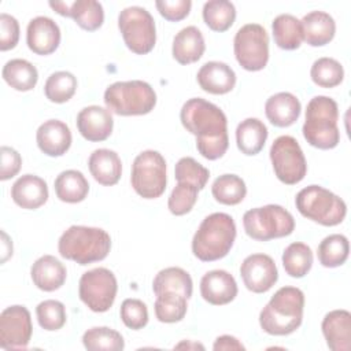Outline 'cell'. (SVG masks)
<instances>
[{
	"label": "cell",
	"instance_id": "cell-1",
	"mask_svg": "<svg viewBox=\"0 0 351 351\" xmlns=\"http://www.w3.org/2000/svg\"><path fill=\"white\" fill-rule=\"evenodd\" d=\"M180 119L196 136V148L203 158L215 160L225 155L229 147L228 121L218 106L202 97L189 99L180 111Z\"/></svg>",
	"mask_w": 351,
	"mask_h": 351
},
{
	"label": "cell",
	"instance_id": "cell-2",
	"mask_svg": "<svg viewBox=\"0 0 351 351\" xmlns=\"http://www.w3.org/2000/svg\"><path fill=\"white\" fill-rule=\"evenodd\" d=\"M303 308L304 293L296 287H282L262 308L259 325L273 336L291 335L302 325Z\"/></svg>",
	"mask_w": 351,
	"mask_h": 351
},
{
	"label": "cell",
	"instance_id": "cell-3",
	"mask_svg": "<svg viewBox=\"0 0 351 351\" xmlns=\"http://www.w3.org/2000/svg\"><path fill=\"white\" fill-rule=\"evenodd\" d=\"M236 239V223L226 213H213L199 225L192 239V252L202 262L225 258Z\"/></svg>",
	"mask_w": 351,
	"mask_h": 351
},
{
	"label": "cell",
	"instance_id": "cell-4",
	"mask_svg": "<svg viewBox=\"0 0 351 351\" xmlns=\"http://www.w3.org/2000/svg\"><path fill=\"white\" fill-rule=\"evenodd\" d=\"M111 250V237L101 228L73 225L62 233L58 251L62 258L78 265L103 261Z\"/></svg>",
	"mask_w": 351,
	"mask_h": 351
},
{
	"label": "cell",
	"instance_id": "cell-5",
	"mask_svg": "<svg viewBox=\"0 0 351 351\" xmlns=\"http://www.w3.org/2000/svg\"><path fill=\"white\" fill-rule=\"evenodd\" d=\"M337 103L328 96H314L306 108L302 132L306 141L319 149H332L340 141Z\"/></svg>",
	"mask_w": 351,
	"mask_h": 351
},
{
	"label": "cell",
	"instance_id": "cell-6",
	"mask_svg": "<svg viewBox=\"0 0 351 351\" xmlns=\"http://www.w3.org/2000/svg\"><path fill=\"white\" fill-rule=\"evenodd\" d=\"M104 103L107 110L117 115H145L154 110L156 93L145 81H118L106 89Z\"/></svg>",
	"mask_w": 351,
	"mask_h": 351
},
{
	"label": "cell",
	"instance_id": "cell-7",
	"mask_svg": "<svg viewBox=\"0 0 351 351\" xmlns=\"http://www.w3.org/2000/svg\"><path fill=\"white\" fill-rule=\"evenodd\" d=\"M298 211L307 219L324 226H336L347 214L346 202L319 185H308L295 197Z\"/></svg>",
	"mask_w": 351,
	"mask_h": 351
},
{
	"label": "cell",
	"instance_id": "cell-8",
	"mask_svg": "<svg viewBox=\"0 0 351 351\" xmlns=\"http://www.w3.org/2000/svg\"><path fill=\"white\" fill-rule=\"evenodd\" d=\"M245 233L258 241L289 236L295 229L292 214L278 204H266L248 210L243 215Z\"/></svg>",
	"mask_w": 351,
	"mask_h": 351
},
{
	"label": "cell",
	"instance_id": "cell-9",
	"mask_svg": "<svg viewBox=\"0 0 351 351\" xmlns=\"http://www.w3.org/2000/svg\"><path fill=\"white\" fill-rule=\"evenodd\" d=\"M118 27L126 47L137 53L151 52L156 43V27L152 15L143 7L123 8L118 15Z\"/></svg>",
	"mask_w": 351,
	"mask_h": 351
},
{
	"label": "cell",
	"instance_id": "cell-10",
	"mask_svg": "<svg viewBox=\"0 0 351 351\" xmlns=\"http://www.w3.org/2000/svg\"><path fill=\"white\" fill-rule=\"evenodd\" d=\"M130 182L134 192L144 199L159 197L167 184L166 160L158 151L140 152L132 165Z\"/></svg>",
	"mask_w": 351,
	"mask_h": 351
},
{
	"label": "cell",
	"instance_id": "cell-11",
	"mask_svg": "<svg viewBox=\"0 0 351 351\" xmlns=\"http://www.w3.org/2000/svg\"><path fill=\"white\" fill-rule=\"evenodd\" d=\"M233 51L239 64L247 71H259L269 60V36L259 23L241 26L233 40Z\"/></svg>",
	"mask_w": 351,
	"mask_h": 351
},
{
	"label": "cell",
	"instance_id": "cell-12",
	"mask_svg": "<svg viewBox=\"0 0 351 351\" xmlns=\"http://www.w3.org/2000/svg\"><path fill=\"white\" fill-rule=\"evenodd\" d=\"M118 282L114 273L106 267L85 271L78 284V295L82 303L95 313H104L114 304Z\"/></svg>",
	"mask_w": 351,
	"mask_h": 351
},
{
	"label": "cell",
	"instance_id": "cell-13",
	"mask_svg": "<svg viewBox=\"0 0 351 351\" xmlns=\"http://www.w3.org/2000/svg\"><path fill=\"white\" fill-rule=\"evenodd\" d=\"M270 160L276 177L287 184L300 182L307 173V163L303 151L292 136L277 137L270 147Z\"/></svg>",
	"mask_w": 351,
	"mask_h": 351
},
{
	"label": "cell",
	"instance_id": "cell-14",
	"mask_svg": "<svg viewBox=\"0 0 351 351\" xmlns=\"http://www.w3.org/2000/svg\"><path fill=\"white\" fill-rule=\"evenodd\" d=\"M33 333L32 317L25 306H10L0 314V347L4 350H23Z\"/></svg>",
	"mask_w": 351,
	"mask_h": 351
},
{
	"label": "cell",
	"instance_id": "cell-15",
	"mask_svg": "<svg viewBox=\"0 0 351 351\" xmlns=\"http://www.w3.org/2000/svg\"><path fill=\"white\" fill-rule=\"evenodd\" d=\"M240 276L245 288L254 293L267 292L278 280L277 266L266 254L248 255L240 266Z\"/></svg>",
	"mask_w": 351,
	"mask_h": 351
},
{
	"label": "cell",
	"instance_id": "cell-16",
	"mask_svg": "<svg viewBox=\"0 0 351 351\" xmlns=\"http://www.w3.org/2000/svg\"><path fill=\"white\" fill-rule=\"evenodd\" d=\"M48 4L59 15L73 18L81 29L88 32L97 30L104 22L103 5L96 0L49 1Z\"/></svg>",
	"mask_w": 351,
	"mask_h": 351
},
{
	"label": "cell",
	"instance_id": "cell-17",
	"mask_svg": "<svg viewBox=\"0 0 351 351\" xmlns=\"http://www.w3.org/2000/svg\"><path fill=\"white\" fill-rule=\"evenodd\" d=\"M26 43L32 52L49 55L55 52L60 44V29L53 19L36 16L27 23Z\"/></svg>",
	"mask_w": 351,
	"mask_h": 351
},
{
	"label": "cell",
	"instance_id": "cell-18",
	"mask_svg": "<svg viewBox=\"0 0 351 351\" xmlns=\"http://www.w3.org/2000/svg\"><path fill=\"white\" fill-rule=\"evenodd\" d=\"M114 119L110 110L100 106H88L77 115L80 134L88 141H104L112 133Z\"/></svg>",
	"mask_w": 351,
	"mask_h": 351
},
{
	"label": "cell",
	"instance_id": "cell-19",
	"mask_svg": "<svg viewBox=\"0 0 351 351\" xmlns=\"http://www.w3.org/2000/svg\"><path fill=\"white\" fill-rule=\"evenodd\" d=\"M200 295L210 304H228L237 296L236 280L226 270L207 271L200 280Z\"/></svg>",
	"mask_w": 351,
	"mask_h": 351
},
{
	"label": "cell",
	"instance_id": "cell-20",
	"mask_svg": "<svg viewBox=\"0 0 351 351\" xmlns=\"http://www.w3.org/2000/svg\"><path fill=\"white\" fill-rule=\"evenodd\" d=\"M36 141L41 152L48 156H62L71 145L70 128L59 121L49 119L41 123L36 132Z\"/></svg>",
	"mask_w": 351,
	"mask_h": 351
},
{
	"label": "cell",
	"instance_id": "cell-21",
	"mask_svg": "<svg viewBox=\"0 0 351 351\" xmlns=\"http://www.w3.org/2000/svg\"><path fill=\"white\" fill-rule=\"evenodd\" d=\"M326 346L332 351L351 350V314L347 310L329 311L321 324Z\"/></svg>",
	"mask_w": 351,
	"mask_h": 351
},
{
	"label": "cell",
	"instance_id": "cell-22",
	"mask_svg": "<svg viewBox=\"0 0 351 351\" xmlns=\"http://www.w3.org/2000/svg\"><path fill=\"white\" fill-rule=\"evenodd\" d=\"M199 86L213 95H225L230 92L236 85V73L223 62H207L204 63L196 75Z\"/></svg>",
	"mask_w": 351,
	"mask_h": 351
},
{
	"label": "cell",
	"instance_id": "cell-23",
	"mask_svg": "<svg viewBox=\"0 0 351 351\" xmlns=\"http://www.w3.org/2000/svg\"><path fill=\"white\" fill-rule=\"evenodd\" d=\"M14 203L26 210H36L48 200L47 182L34 174L21 176L11 186Z\"/></svg>",
	"mask_w": 351,
	"mask_h": 351
},
{
	"label": "cell",
	"instance_id": "cell-24",
	"mask_svg": "<svg viewBox=\"0 0 351 351\" xmlns=\"http://www.w3.org/2000/svg\"><path fill=\"white\" fill-rule=\"evenodd\" d=\"M300 110L299 99L289 92H278L265 103V114L270 123L277 128L293 125L300 115Z\"/></svg>",
	"mask_w": 351,
	"mask_h": 351
},
{
	"label": "cell",
	"instance_id": "cell-25",
	"mask_svg": "<svg viewBox=\"0 0 351 351\" xmlns=\"http://www.w3.org/2000/svg\"><path fill=\"white\" fill-rule=\"evenodd\" d=\"M30 276L33 284L38 289L52 292L64 284L67 271L58 258L52 255H43L32 265Z\"/></svg>",
	"mask_w": 351,
	"mask_h": 351
},
{
	"label": "cell",
	"instance_id": "cell-26",
	"mask_svg": "<svg viewBox=\"0 0 351 351\" xmlns=\"http://www.w3.org/2000/svg\"><path fill=\"white\" fill-rule=\"evenodd\" d=\"M300 23L303 40L311 47H324L335 37V19L325 11H311L302 18Z\"/></svg>",
	"mask_w": 351,
	"mask_h": 351
},
{
	"label": "cell",
	"instance_id": "cell-27",
	"mask_svg": "<svg viewBox=\"0 0 351 351\" xmlns=\"http://www.w3.org/2000/svg\"><path fill=\"white\" fill-rule=\"evenodd\" d=\"M89 171L93 178L104 185H115L122 174V162L115 151L107 148L95 149L88 160Z\"/></svg>",
	"mask_w": 351,
	"mask_h": 351
},
{
	"label": "cell",
	"instance_id": "cell-28",
	"mask_svg": "<svg viewBox=\"0 0 351 351\" xmlns=\"http://www.w3.org/2000/svg\"><path fill=\"white\" fill-rule=\"evenodd\" d=\"M206 49L202 32L196 26H186L181 29L173 40V58L181 64H191L197 62Z\"/></svg>",
	"mask_w": 351,
	"mask_h": 351
},
{
	"label": "cell",
	"instance_id": "cell-29",
	"mask_svg": "<svg viewBox=\"0 0 351 351\" xmlns=\"http://www.w3.org/2000/svg\"><path fill=\"white\" fill-rule=\"evenodd\" d=\"M267 140V128L258 118H247L237 125L236 143L241 154L252 156L259 154Z\"/></svg>",
	"mask_w": 351,
	"mask_h": 351
},
{
	"label": "cell",
	"instance_id": "cell-30",
	"mask_svg": "<svg viewBox=\"0 0 351 351\" xmlns=\"http://www.w3.org/2000/svg\"><path fill=\"white\" fill-rule=\"evenodd\" d=\"M154 293H178L189 299L192 296L193 282L188 271L181 267H166L160 270L152 281Z\"/></svg>",
	"mask_w": 351,
	"mask_h": 351
},
{
	"label": "cell",
	"instance_id": "cell-31",
	"mask_svg": "<svg viewBox=\"0 0 351 351\" xmlns=\"http://www.w3.org/2000/svg\"><path fill=\"white\" fill-rule=\"evenodd\" d=\"M273 38L278 48L285 51L298 49L303 41L300 21L291 14H280L271 23Z\"/></svg>",
	"mask_w": 351,
	"mask_h": 351
},
{
	"label": "cell",
	"instance_id": "cell-32",
	"mask_svg": "<svg viewBox=\"0 0 351 351\" xmlns=\"http://www.w3.org/2000/svg\"><path fill=\"white\" fill-rule=\"evenodd\" d=\"M88 192V180L78 170H64L55 180V193L62 202L80 203L85 200Z\"/></svg>",
	"mask_w": 351,
	"mask_h": 351
},
{
	"label": "cell",
	"instance_id": "cell-33",
	"mask_svg": "<svg viewBox=\"0 0 351 351\" xmlns=\"http://www.w3.org/2000/svg\"><path fill=\"white\" fill-rule=\"evenodd\" d=\"M1 75L11 88L19 92L32 90L38 81L37 69L26 59L8 60L3 67Z\"/></svg>",
	"mask_w": 351,
	"mask_h": 351
},
{
	"label": "cell",
	"instance_id": "cell-34",
	"mask_svg": "<svg viewBox=\"0 0 351 351\" xmlns=\"http://www.w3.org/2000/svg\"><path fill=\"white\" fill-rule=\"evenodd\" d=\"M214 199L225 206H236L247 195V186L243 178L236 174H222L217 177L211 186Z\"/></svg>",
	"mask_w": 351,
	"mask_h": 351
},
{
	"label": "cell",
	"instance_id": "cell-35",
	"mask_svg": "<svg viewBox=\"0 0 351 351\" xmlns=\"http://www.w3.org/2000/svg\"><path fill=\"white\" fill-rule=\"evenodd\" d=\"M281 259L284 270L288 276L302 278L313 266V251L307 244L296 241L284 250Z\"/></svg>",
	"mask_w": 351,
	"mask_h": 351
},
{
	"label": "cell",
	"instance_id": "cell-36",
	"mask_svg": "<svg viewBox=\"0 0 351 351\" xmlns=\"http://www.w3.org/2000/svg\"><path fill=\"white\" fill-rule=\"evenodd\" d=\"M350 252L348 239L344 234H329L318 245V261L325 267L341 266Z\"/></svg>",
	"mask_w": 351,
	"mask_h": 351
},
{
	"label": "cell",
	"instance_id": "cell-37",
	"mask_svg": "<svg viewBox=\"0 0 351 351\" xmlns=\"http://www.w3.org/2000/svg\"><path fill=\"white\" fill-rule=\"evenodd\" d=\"M236 19V8L228 0H210L203 5V21L214 32H226Z\"/></svg>",
	"mask_w": 351,
	"mask_h": 351
},
{
	"label": "cell",
	"instance_id": "cell-38",
	"mask_svg": "<svg viewBox=\"0 0 351 351\" xmlns=\"http://www.w3.org/2000/svg\"><path fill=\"white\" fill-rule=\"evenodd\" d=\"M82 344L90 351H119L125 347L122 335L107 326H95L88 329L82 335Z\"/></svg>",
	"mask_w": 351,
	"mask_h": 351
},
{
	"label": "cell",
	"instance_id": "cell-39",
	"mask_svg": "<svg viewBox=\"0 0 351 351\" xmlns=\"http://www.w3.org/2000/svg\"><path fill=\"white\" fill-rule=\"evenodd\" d=\"M77 89V78L70 71H56L51 74L44 85V93L52 103L69 101Z\"/></svg>",
	"mask_w": 351,
	"mask_h": 351
},
{
	"label": "cell",
	"instance_id": "cell-40",
	"mask_svg": "<svg viewBox=\"0 0 351 351\" xmlns=\"http://www.w3.org/2000/svg\"><path fill=\"white\" fill-rule=\"evenodd\" d=\"M186 300V298L178 293L158 295L155 300V315L158 321L173 324L184 319L188 310Z\"/></svg>",
	"mask_w": 351,
	"mask_h": 351
},
{
	"label": "cell",
	"instance_id": "cell-41",
	"mask_svg": "<svg viewBox=\"0 0 351 351\" xmlns=\"http://www.w3.org/2000/svg\"><path fill=\"white\" fill-rule=\"evenodd\" d=\"M313 82L321 88H335L341 84L344 78V69L333 58L317 59L310 70Z\"/></svg>",
	"mask_w": 351,
	"mask_h": 351
},
{
	"label": "cell",
	"instance_id": "cell-42",
	"mask_svg": "<svg viewBox=\"0 0 351 351\" xmlns=\"http://www.w3.org/2000/svg\"><path fill=\"white\" fill-rule=\"evenodd\" d=\"M174 177L177 182H188L195 185L199 191L203 189L208 181L210 171L191 156H184L176 163Z\"/></svg>",
	"mask_w": 351,
	"mask_h": 351
},
{
	"label": "cell",
	"instance_id": "cell-43",
	"mask_svg": "<svg viewBox=\"0 0 351 351\" xmlns=\"http://www.w3.org/2000/svg\"><path fill=\"white\" fill-rule=\"evenodd\" d=\"M197 193L199 189L195 185L188 182H177L167 200L169 211L177 217L188 214L197 200Z\"/></svg>",
	"mask_w": 351,
	"mask_h": 351
},
{
	"label": "cell",
	"instance_id": "cell-44",
	"mask_svg": "<svg viewBox=\"0 0 351 351\" xmlns=\"http://www.w3.org/2000/svg\"><path fill=\"white\" fill-rule=\"evenodd\" d=\"M36 315L44 330H58L66 324V308L59 300L48 299L37 304Z\"/></svg>",
	"mask_w": 351,
	"mask_h": 351
},
{
	"label": "cell",
	"instance_id": "cell-45",
	"mask_svg": "<svg viewBox=\"0 0 351 351\" xmlns=\"http://www.w3.org/2000/svg\"><path fill=\"white\" fill-rule=\"evenodd\" d=\"M121 319L129 329L138 330L148 324V308L140 299H125L121 304Z\"/></svg>",
	"mask_w": 351,
	"mask_h": 351
},
{
	"label": "cell",
	"instance_id": "cell-46",
	"mask_svg": "<svg viewBox=\"0 0 351 351\" xmlns=\"http://www.w3.org/2000/svg\"><path fill=\"white\" fill-rule=\"evenodd\" d=\"M155 7L158 8L159 14L170 21V22H178L188 16L192 1L191 0H156Z\"/></svg>",
	"mask_w": 351,
	"mask_h": 351
},
{
	"label": "cell",
	"instance_id": "cell-47",
	"mask_svg": "<svg viewBox=\"0 0 351 351\" xmlns=\"http://www.w3.org/2000/svg\"><path fill=\"white\" fill-rule=\"evenodd\" d=\"M19 40V23L10 14H0V51L16 47Z\"/></svg>",
	"mask_w": 351,
	"mask_h": 351
},
{
	"label": "cell",
	"instance_id": "cell-48",
	"mask_svg": "<svg viewBox=\"0 0 351 351\" xmlns=\"http://www.w3.org/2000/svg\"><path fill=\"white\" fill-rule=\"evenodd\" d=\"M1 154V169H0V180L1 181H7L10 178H12L14 176L18 174V171L21 170L22 166V158L18 154V151H15L11 147L3 145L0 149Z\"/></svg>",
	"mask_w": 351,
	"mask_h": 351
},
{
	"label": "cell",
	"instance_id": "cell-49",
	"mask_svg": "<svg viewBox=\"0 0 351 351\" xmlns=\"http://www.w3.org/2000/svg\"><path fill=\"white\" fill-rule=\"evenodd\" d=\"M213 350L215 351H221V350H245V347L234 337L230 335H222L219 337L215 339Z\"/></svg>",
	"mask_w": 351,
	"mask_h": 351
},
{
	"label": "cell",
	"instance_id": "cell-50",
	"mask_svg": "<svg viewBox=\"0 0 351 351\" xmlns=\"http://www.w3.org/2000/svg\"><path fill=\"white\" fill-rule=\"evenodd\" d=\"M12 255V243L7 233L1 230V263H4Z\"/></svg>",
	"mask_w": 351,
	"mask_h": 351
},
{
	"label": "cell",
	"instance_id": "cell-51",
	"mask_svg": "<svg viewBox=\"0 0 351 351\" xmlns=\"http://www.w3.org/2000/svg\"><path fill=\"white\" fill-rule=\"evenodd\" d=\"M174 348H200V350H204V347L202 344L191 343V341H181Z\"/></svg>",
	"mask_w": 351,
	"mask_h": 351
}]
</instances>
